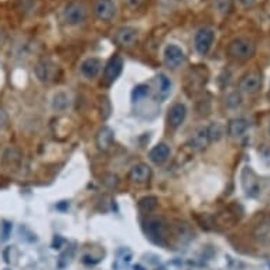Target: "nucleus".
<instances>
[{
	"mask_svg": "<svg viewBox=\"0 0 270 270\" xmlns=\"http://www.w3.org/2000/svg\"><path fill=\"white\" fill-rule=\"evenodd\" d=\"M255 51V44L249 39H235L228 46V54L236 61H246L250 57H253Z\"/></svg>",
	"mask_w": 270,
	"mask_h": 270,
	"instance_id": "f257e3e1",
	"label": "nucleus"
},
{
	"mask_svg": "<svg viewBox=\"0 0 270 270\" xmlns=\"http://www.w3.org/2000/svg\"><path fill=\"white\" fill-rule=\"evenodd\" d=\"M262 84L263 78L260 71H250V72L245 74L240 79L239 89L242 92L252 95V93L259 92V89L262 88Z\"/></svg>",
	"mask_w": 270,
	"mask_h": 270,
	"instance_id": "f03ea898",
	"label": "nucleus"
},
{
	"mask_svg": "<svg viewBox=\"0 0 270 270\" xmlns=\"http://www.w3.org/2000/svg\"><path fill=\"white\" fill-rule=\"evenodd\" d=\"M86 17V8L81 2H71L64 10V20L71 26L82 23Z\"/></svg>",
	"mask_w": 270,
	"mask_h": 270,
	"instance_id": "7ed1b4c3",
	"label": "nucleus"
},
{
	"mask_svg": "<svg viewBox=\"0 0 270 270\" xmlns=\"http://www.w3.org/2000/svg\"><path fill=\"white\" fill-rule=\"evenodd\" d=\"M214 39H215V33L211 29H201L194 37L195 51L200 55L207 54L211 46H212V43H214Z\"/></svg>",
	"mask_w": 270,
	"mask_h": 270,
	"instance_id": "20e7f679",
	"label": "nucleus"
},
{
	"mask_svg": "<svg viewBox=\"0 0 270 270\" xmlns=\"http://www.w3.org/2000/svg\"><path fill=\"white\" fill-rule=\"evenodd\" d=\"M185 61L184 51L176 44H170L164 48V64L171 68V70H177L180 68Z\"/></svg>",
	"mask_w": 270,
	"mask_h": 270,
	"instance_id": "39448f33",
	"label": "nucleus"
},
{
	"mask_svg": "<svg viewBox=\"0 0 270 270\" xmlns=\"http://www.w3.org/2000/svg\"><path fill=\"white\" fill-rule=\"evenodd\" d=\"M116 3L113 0H98L93 6L95 16L102 22H110L116 16Z\"/></svg>",
	"mask_w": 270,
	"mask_h": 270,
	"instance_id": "423d86ee",
	"label": "nucleus"
},
{
	"mask_svg": "<svg viewBox=\"0 0 270 270\" xmlns=\"http://www.w3.org/2000/svg\"><path fill=\"white\" fill-rule=\"evenodd\" d=\"M115 41L117 46L124 47V48L133 47L138 41V31L134 30L133 27H127V26L120 27L119 30L116 31Z\"/></svg>",
	"mask_w": 270,
	"mask_h": 270,
	"instance_id": "0eeeda50",
	"label": "nucleus"
},
{
	"mask_svg": "<svg viewBox=\"0 0 270 270\" xmlns=\"http://www.w3.org/2000/svg\"><path fill=\"white\" fill-rule=\"evenodd\" d=\"M164 222L159 218H152L146 222V233L150 239L156 243H163L164 239Z\"/></svg>",
	"mask_w": 270,
	"mask_h": 270,
	"instance_id": "6e6552de",
	"label": "nucleus"
},
{
	"mask_svg": "<svg viewBox=\"0 0 270 270\" xmlns=\"http://www.w3.org/2000/svg\"><path fill=\"white\" fill-rule=\"evenodd\" d=\"M122 70H123V60L119 55L112 57L108 61V64H106V67H105V81L108 84L116 81L117 77L120 75Z\"/></svg>",
	"mask_w": 270,
	"mask_h": 270,
	"instance_id": "1a4fd4ad",
	"label": "nucleus"
},
{
	"mask_svg": "<svg viewBox=\"0 0 270 270\" xmlns=\"http://www.w3.org/2000/svg\"><path fill=\"white\" fill-rule=\"evenodd\" d=\"M150 176H152V169L145 163H139V164L133 166L129 171V180L131 183H136V184L147 183Z\"/></svg>",
	"mask_w": 270,
	"mask_h": 270,
	"instance_id": "9d476101",
	"label": "nucleus"
},
{
	"mask_svg": "<svg viewBox=\"0 0 270 270\" xmlns=\"http://www.w3.org/2000/svg\"><path fill=\"white\" fill-rule=\"evenodd\" d=\"M187 116V108L184 103H176L169 110V124L173 129H177L184 123Z\"/></svg>",
	"mask_w": 270,
	"mask_h": 270,
	"instance_id": "9b49d317",
	"label": "nucleus"
},
{
	"mask_svg": "<svg viewBox=\"0 0 270 270\" xmlns=\"http://www.w3.org/2000/svg\"><path fill=\"white\" fill-rule=\"evenodd\" d=\"M113 140H115V134L113 130L108 127V126H103L100 127L98 134H96V146L102 152H106L110 149V146L113 145Z\"/></svg>",
	"mask_w": 270,
	"mask_h": 270,
	"instance_id": "f8f14e48",
	"label": "nucleus"
},
{
	"mask_svg": "<svg viewBox=\"0 0 270 270\" xmlns=\"http://www.w3.org/2000/svg\"><path fill=\"white\" fill-rule=\"evenodd\" d=\"M102 62L98 58H86L85 61L81 64V74L85 78H95L100 72Z\"/></svg>",
	"mask_w": 270,
	"mask_h": 270,
	"instance_id": "ddd939ff",
	"label": "nucleus"
},
{
	"mask_svg": "<svg viewBox=\"0 0 270 270\" xmlns=\"http://www.w3.org/2000/svg\"><path fill=\"white\" fill-rule=\"evenodd\" d=\"M169 156H170V147L167 146V145H164V143H160V145L155 146L150 150V153H149L150 160L156 163V164L166 163L167 159H169Z\"/></svg>",
	"mask_w": 270,
	"mask_h": 270,
	"instance_id": "4468645a",
	"label": "nucleus"
},
{
	"mask_svg": "<svg viewBox=\"0 0 270 270\" xmlns=\"http://www.w3.org/2000/svg\"><path fill=\"white\" fill-rule=\"evenodd\" d=\"M71 103H72L71 96L67 92H64V91H60V92L55 93L54 96H53V102H51L53 109H54L55 112H67L71 108Z\"/></svg>",
	"mask_w": 270,
	"mask_h": 270,
	"instance_id": "2eb2a0df",
	"label": "nucleus"
},
{
	"mask_svg": "<svg viewBox=\"0 0 270 270\" xmlns=\"http://www.w3.org/2000/svg\"><path fill=\"white\" fill-rule=\"evenodd\" d=\"M247 129H249V122L243 117L232 119L229 124H228V131H229L232 138H240Z\"/></svg>",
	"mask_w": 270,
	"mask_h": 270,
	"instance_id": "dca6fc26",
	"label": "nucleus"
},
{
	"mask_svg": "<svg viewBox=\"0 0 270 270\" xmlns=\"http://www.w3.org/2000/svg\"><path fill=\"white\" fill-rule=\"evenodd\" d=\"M36 75L41 82H48L54 75V65L48 61H40L36 67Z\"/></svg>",
	"mask_w": 270,
	"mask_h": 270,
	"instance_id": "f3484780",
	"label": "nucleus"
},
{
	"mask_svg": "<svg viewBox=\"0 0 270 270\" xmlns=\"http://www.w3.org/2000/svg\"><path fill=\"white\" fill-rule=\"evenodd\" d=\"M208 143L209 139L208 133H207V127H200L198 130L194 133L193 138H191V145H193L194 149H197V150L205 149Z\"/></svg>",
	"mask_w": 270,
	"mask_h": 270,
	"instance_id": "a211bd4d",
	"label": "nucleus"
},
{
	"mask_svg": "<svg viewBox=\"0 0 270 270\" xmlns=\"http://www.w3.org/2000/svg\"><path fill=\"white\" fill-rule=\"evenodd\" d=\"M173 89V82L166 74H159L157 75V92L162 98H167Z\"/></svg>",
	"mask_w": 270,
	"mask_h": 270,
	"instance_id": "6ab92c4d",
	"label": "nucleus"
},
{
	"mask_svg": "<svg viewBox=\"0 0 270 270\" xmlns=\"http://www.w3.org/2000/svg\"><path fill=\"white\" fill-rule=\"evenodd\" d=\"M255 238L260 243H270V219H266L256 226Z\"/></svg>",
	"mask_w": 270,
	"mask_h": 270,
	"instance_id": "aec40b11",
	"label": "nucleus"
},
{
	"mask_svg": "<svg viewBox=\"0 0 270 270\" xmlns=\"http://www.w3.org/2000/svg\"><path fill=\"white\" fill-rule=\"evenodd\" d=\"M207 133H208L209 142H218L224 136V126L219 122H215V123L209 124L207 127Z\"/></svg>",
	"mask_w": 270,
	"mask_h": 270,
	"instance_id": "412c9836",
	"label": "nucleus"
},
{
	"mask_svg": "<svg viewBox=\"0 0 270 270\" xmlns=\"http://www.w3.org/2000/svg\"><path fill=\"white\" fill-rule=\"evenodd\" d=\"M157 207V198L156 197H145L139 201V208L143 212H152Z\"/></svg>",
	"mask_w": 270,
	"mask_h": 270,
	"instance_id": "4be33fe9",
	"label": "nucleus"
},
{
	"mask_svg": "<svg viewBox=\"0 0 270 270\" xmlns=\"http://www.w3.org/2000/svg\"><path fill=\"white\" fill-rule=\"evenodd\" d=\"M149 92H150V91H149V86L140 84V85L134 86V89H133V92H131V99H133V102L145 99L147 95H149Z\"/></svg>",
	"mask_w": 270,
	"mask_h": 270,
	"instance_id": "5701e85b",
	"label": "nucleus"
},
{
	"mask_svg": "<svg viewBox=\"0 0 270 270\" xmlns=\"http://www.w3.org/2000/svg\"><path fill=\"white\" fill-rule=\"evenodd\" d=\"M100 181H102V184L105 185V187H108V188H115L116 185L119 184V177L116 174H113V173H105L100 177Z\"/></svg>",
	"mask_w": 270,
	"mask_h": 270,
	"instance_id": "b1692460",
	"label": "nucleus"
},
{
	"mask_svg": "<svg viewBox=\"0 0 270 270\" xmlns=\"http://www.w3.org/2000/svg\"><path fill=\"white\" fill-rule=\"evenodd\" d=\"M214 5H215V9L218 13H221V15H228L229 10L232 9V0H215Z\"/></svg>",
	"mask_w": 270,
	"mask_h": 270,
	"instance_id": "393cba45",
	"label": "nucleus"
},
{
	"mask_svg": "<svg viewBox=\"0 0 270 270\" xmlns=\"http://www.w3.org/2000/svg\"><path fill=\"white\" fill-rule=\"evenodd\" d=\"M126 2V6L130 9H138L143 5L145 0H124Z\"/></svg>",
	"mask_w": 270,
	"mask_h": 270,
	"instance_id": "a878e982",
	"label": "nucleus"
},
{
	"mask_svg": "<svg viewBox=\"0 0 270 270\" xmlns=\"http://www.w3.org/2000/svg\"><path fill=\"white\" fill-rule=\"evenodd\" d=\"M2 228H3V239H8L9 235H10V231H12V225L8 224V222H5Z\"/></svg>",
	"mask_w": 270,
	"mask_h": 270,
	"instance_id": "bb28decb",
	"label": "nucleus"
},
{
	"mask_svg": "<svg viewBox=\"0 0 270 270\" xmlns=\"http://www.w3.org/2000/svg\"><path fill=\"white\" fill-rule=\"evenodd\" d=\"M6 120H8V116H6V113L0 109V127H3V126H5Z\"/></svg>",
	"mask_w": 270,
	"mask_h": 270,
	"instance_id": "cd10ccee",
	"label": "nucleus"
},
{
	"mask_svg": "<svg viewBox=\"0 0 270 270\" xmlns=\"http://www.w3.org/2000/svg\"><path fill=\"white\" fill-rule=\"evenodd\" d=\"M239 2L243 5V6H249V5H252L255 0H239Z\"/></svg>",
	"mask_w": 270,
	"mask_h": 270,
	"instance_id": "c85d7f7f",
	"label": "nucleus"
},
{
	"mask_svg": "<svg viewBox=\"0 0 270 270\" xmlns=\"http://www.w3.org/2000/svg\"><path fill=\"white\" fill-rule=\"evenodd\" d=\"M134 270H145V267L140 266V264H136V266H134Z\"/></svg>",
	"mask_w": 270,
	"mask_h": 270,
	"instance_id": "c756f323",
	"label": "nucleus"
},
{
	"mask_svg": "<svg viewBox=\"0 0 270 270\" xmlns=\"http://www.w3.org/2000/svg\"><path fill=\"white\" fill-rule=\"evenodd\" d=\"M157 270H166V269H157Z\"/></svg>",
	"mask_w": 270,
	"mask_h": 270,
	"instance_id": "7c9ffc66",
	"label": "nucleus"
},
{
	"mask_svg": "<svg viewBox=\"0 0 270 270\" xmlns=\"http://www.w3.org/2000/svg\"><path fill=\"white\" fill-rule=\"evenodd\" d=\"M269 133H270V124H269Z\"/></svg>",
	"mask_w": 270,
	"mask_h": 270,
	"instance_id": "2f4dec72",
	"label": "nucleus"
},
{
	"mask_svg": "<svg viewBox=\"0 0 270 270\" xmlns=\"http://www.w3.org/2000/svg\"><path fill=\"white\" fill-rule=\"evenodd\" d=\"M6 270H9V269H6Z\"/></svg>",
	"mask_w": 270,
	"mask_h": 270,
	"instance_id": "473e14b6",
	"label": "nucleus"
}]
</instances>
